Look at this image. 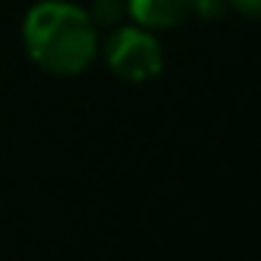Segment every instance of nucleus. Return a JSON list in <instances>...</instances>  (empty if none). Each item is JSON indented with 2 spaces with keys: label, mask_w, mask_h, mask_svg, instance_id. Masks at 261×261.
I'll return each instance as SVG.
<instances>
[{
  "label": "nucleus",
  "mask_w": 261,
  "mask_h": 261,
  "mask_svg": "<svg viewBox=\"0 0 261 261\" xmlns=\"http://www.w3.org/2000/svg\"><path fill=\"white\" fill-rule=\"evenodd\" d=\"M98 28L71 0H40L25 13L22 43L28 59L53 77H77L98 59Z\"/></svg>",
  "instance_id": "f257e3e1"
},
{
  "label": "nucleus",
  "mask_w": 261,
  "mask_h": 261,
  "mask_svg": "<svg viewBox=\"0 0 261 261\" xmlns=\"http://www.w3.org/2000/svg\"><path fill=\"white\" fill-rule=\"evenodd\" d=\"M98 56L126 83H148L163 71V46L154 31L139 25H117L98 40Z\"/></svg>",
  "instance_id": "f03ea898"
},
{
  "label": "nucleus",
  "mask_w": 261,
  "mask_h": 261,
  "mask_svg": "<svg viewBox=\"0 0 261 261\" xmlns=\"http://www.w3.org/2000/svg\"><path fill=\"white\" fill-rule=\"evenodd\" d=\"M194 10V0H126V19L148 31L178 28Z\"/></svg>",
  "instance_id": "7ed1b4c3"
},
{
  "label": "nucleus",
  "mask_w": 261,
  "mask_h": 261,
  "mask_svg": "<svg viewBox=\"0 0 261 261\" xmlns=\"http://www.w3.org/2000/svg\"><path fill=\"white\" fill-rule=\"evenodd\" d=\"M230 7H227V0H194V10H191V16H200V19H221L224 13H227Z\"/></svg>",
  "instance_id": "39448f33"
},
{
  "label": "nucleus",
  "mask_w": 261,
  "mask_h": 261,
  "mask_svg": "<svg viewBox=\"0 0 261 261\" xmlns=\"http://www.w3.org/2000/svg\"><path fill=\"white\" fill-rule=\"evenodd\" d=\"M227 7H233V10L243 13L246 19H258V13H261V0H227Z\"/></svg>",
  "instance_id": "423d86ee"
},
{
  "label": "nucleus",
  "mask_w": 261,
  "mask_h": 261,
  "mask_svg": "<svg viewBox=\"0 0 261 261\" xmlns=\"http://www.w3.org/2000/svg\"><path fill=\"white\" fill-rule=\"evenodd\" d=\"M89 19H92V25L101 31H111V28H117V25H123L126 22V0H92L89 4Z\"/></svg>",
  "instance_id": "20e7f679"
}]
</instances>
